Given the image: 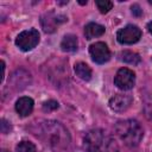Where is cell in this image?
Listing matches in <instances>:
<instances>
[{
  "mask_svg": "<svg viewBox=\"0 0 152 152\" xmlns=\"http://www.w3.org/2000/svg\"><path fill=\"white\" fill-rule=\"evenodd\" d=\"M36 137L39 138L48 147L56 152H66L71 144V138L68 129L58 121L44 120L37 122L33 131Z\"/></svg>",
  "mask_w": 152,
  "mask_h": 152,
  "instance_id": "obj_1",
  "label": "cell"
},
{
  "mask_svg": "<svg viewBox=\"0 0 152 152\" xmlns=\"http://www.w3.org/2000/svg\"><path fill=\"white\" fill-rule=\"evenodd\" d=\"M86 152H119L114 138L101 128L89 131L83 140Z\"/></svg>",
  "mask_w": 152,
  "mask_h": 152,
  "instance_id": "obj_2",
  "label": "cell"
},
{
  "mask_svg": "<svg viewBox=\"0 0 152 152\" xmlns=\"http://www.w3.org/2000/svg\"><path fill=\"white\" fill-rule=\"evenodd\" d=\"M115 133L120 138V140L129 146V147H135L139 145L144 137V129L139 121L134 119H126V120H120L115 124Z\"/></svg>",
  "mask_w": 152,
  "mask_h": 152,
  "instance_id": "obj_3",
  "label": "cell"
},
{
  "mask_svg": "<svg viewBox=\"0 0 152 152\" xmlns=\"http://www.w3.org/2000/svg\"><path fill=\"white\" fill-rule=\"evenodd\" d=\"M39 43V32L36 28L20 32L15 38V45L21 51H30L34 49Z\"/></svg>",
  "mask_w": 152,
  "mask_h": 152,
  "instance_id": "obj_4",
  "label": "cell"
},
{
  "mask_svg": "<svg viewBox=\"0 0 152 152\" xmlns=\"http://www.w3.org/2000/svg\"><path fill=\"white\" fill-rule=\"evenodd\" d=\"M64 21H66V17L55 12H46L40 17V25L45 33H53Z\"/></svg>",
  "mask_w": 152,
  "mask_h": 152,
  "instance_id": "obj_5",
  "label": "cell"
},
{
  "mask_svg": "<svg viewBox=\"0 0 152 152\" xmlns=\"http://www.w3.org/2000/svg\"><path fill=\"white\" fill-rule=\"evenodd\" d=\"M141 38V30L137 25H126L125 27L120 28L116 33V39L120 44L131 45L137 43Z\"/></svg>",
  "mask_w": 152,
  "mask_h": 152,
  "instance_id": "obj_6",
  "label": "cell"
},
{
  "mask_svg": "<svg viewBox=\"0 0 152 152\" xmlns=\"http://www.w3.org/2000/svg\"><path fill=\"white\" fill-rule=\"evenodd\" d=\"M114 84L121 90H129L135 84V74L131 69L121 68L114 77Z\"/></svg>",
  "mask_w": 152,
  "mask_h": 152,
  "instance_id": "obj_7",
  "label": "cell"
},
{
  "mask_svg": "<svg viewBox=\"0 0 152 152\" xmlns=\"http://www.w3.org/2000/svg\"><path fill=\"white\" fill-rule=\"evenodd\" d=\"M89 53L91 56V59L97 64H103L110 58V51L108 46L102 42H96L91 44L89 48Z\"/></svg>",
  "mask_w": 152,
  "mask_h": 152,
  "instance_id": "obj_8",
  "label": "cell"
},
{
  "mask_svg": "<svg viewBox=\"0 0 152 152\" xmlns=\"http://www.w3.org/2000/svg\"><path fill=\"white\" fill-rule=\"evenodd\" d=\"M133 102V97L129 94H116L109 100V107L112 110L122 113L127 110Z\"/></svg>",
  "mask_w": 152,
  "mask_h": 152,
  "instance_id": "obj_9",
  "label": "cell"
},
{
  "mask_svg": "<svg viewBox=\"0 0 152 152\" xmlns=\"http://www.w3.org/2000/svg\"><path fill=\"white\" fill-rule=\"evenodd\" d=\"M33 100L28 96H23L15 102V110L20 116H27L32 113L33 109Z\"/></svg>",
  "mask_w": 152,
  "mask_h": 152,
  "instance_id": "obj_10",
  "label": "cell"
},
{
  "mask_svg": "<svg viewBox=\"0 0 152 152\" xmlns=\"http://www.w3.org/2000/svg\"><path fill=\"white\" fill-rule=\"evenodd\" d=\"M104 31H106L104 26L96 24V23H89L84 27V36L87 39H93V38L102 36L104 33Z\"/></svg>",
  "mask_w": 152,
  "mask_h": 152,
  "instance_id": "obj_11",
  "label": "cell"
},
{
  "mask_svg": "<svg viewBox=\"0 0 152 152\" xmlns=\"http://www.w3.org/2000/svg\"><path fill=\"white\" fill-rule=\"evenodd\" d=\"M78 46V40L77 37L74 34H66L61 42V48L65 52H74L77 50Z\"/></svg>",
  "mask_w": 152,
  "mask_h": 152,
  "instance_id": "obj_12",
  "label": "cell"
},
{
  "mask_svg": "<svg viewBox=\"0 0 152 152\" xmlns=\"http://www.w3.org/2000/svg\"><path fill=\"white\" fill-rule=\"evenodd\" d=\"M74 69H75L76 75H77L81 80H83V81H89V80L91 78V69L89 68L88 64H86V63H83V62H78V63L75 64Z\"/></svg>",
  "mask_w": 152,
  "mask_h": 152,
  "instance_id": "obj_13",
  "label": "cell"
},
{
  "mask_svg": "<svg viewBox=\"0 0 152 152\" xmlns=\"http://www.w3.org/2000/svg\"><path fill=\"white\" fill-rule=\"evenodd\" d=\"M120 59L127 64H132V65H137L140 63V56L137 53V52H133V51H122L120 53Z\"/></svg>",
  "mask_w": 152,
  "mask_h": 152,
  "instance_id": "obj_14",
  "label": "cell"
},
{
  "mask_svg": "<svg viewBox=\"0 0 152 152\" xmlns=\"http://www.w3.org/2000/svg\"><path fill=\"white\" fill-rule=\"evenodd\" d=\"M15 150H17V152H37L34 144L31 142V141H27V140L20 141V142L17 145Z\"/></svg>",
  "mask_w": 152,
  "mask_h": 152,
  "instance_id": "obj_15",
  "label": "cell"
},
{
  "mask_svg": "<svg viewBox=\"0 0 152 152\" xmlns=\"http://www.w3.org/2000/svg\"><path fill=\"white\" fill-rule=\"evenodd\" d=\"M95 4L101 13H108L113 7V2L109 0H97Z\"/></svg>",
  "mask_w": 152,
  "mask_h": 152,
  "instance_id": "obj_16",
  "label": "cell"
},
{
  "mask_svg": "<svg viewBox=\"0 0 152 152\" xmlns=\"http://www.w3.org/2000/svg\"><path fill=\"white\" fill-rule=\"evenodd\" d=\"M58 107H59V104L55 100H49V101H45L43 103V110L44 112H52V110L57 109Z\"/></svg>",
  "mask_w": 152,
  "mask_h": 152,
  "instance_id": "obj_17",
  "label": "cell"
},
{
  "mask_svg": "<svg viewBox=\"0 0 152 152\" xmlns=\"http://www.w3.org/2000/svg\"><path fill=\"white\" fill-rule=\"evenodd\" d=\"M0 129H1V132H2L4 134H7V133H10V131H11V125H10V122H7L5 119H1Z\"/></svg>",
  "mask_w": 152,
  "mask_h": 152,
  "instance_id": "obj_18",
  "label": "cell"
},
{
  "mask_svg": "<svg viewBox=\"0 0 152 152\" xmlns=\"http://www.w3.org/2000/svg\"><path fill=\"white\" fill-rule=\"evenodd\" d=\"M131 10H132V14H133V15H135V17H140V15L142 14V10L140 8V6H139L138 4L132 5Z\"/></svg>",
  "mask_w": 152,
  "mask_h": 152,
  "instance_id": "obj_19",
  "label": "cell"
},
{
  "mask_svg": "<svg viewBox=\"0 0 152 152\" xmlns=\"http://www.w3.org/2000/svg\"><path fill=\"white\" fill-rule=\"evenodd\" d=\"M145 112H146V115H147L150 119H152V104H148V106H146V109H145Z\"/></svg>",
  "mask_w": 152,
  "mask_h": 152,
  "instance_id": "obj_20",
  "label": "cell"
},
{
  "mask_svg": "<svg viewBox=\"0 0 152 152\" xmlns=\"http://www.w3.org/2000/svg\"><path fill=\"white\" fill-rule=\"evenodd\" d=\"M147 28H148V31H150V33L152 34V20H151V21H150V23L147 24Z\"/></svg>",
  "mask_w": 152,
  "mask_h": 152,
  "instance_id": "obj_21",
  "label": "cell"
},
{
  "mask_svg": "<svg viewBox=\"0 0 152 152\" xmlns=\"http://www.w3.org/2000/svg\"><path fill=\"white\" fill-rule=\"evenodd\" d=\"M2 152H7V151H2Z\"/></svg>",
  "mask_w": 152,
  "mask_h": 152,
  "instance_id": "obj_22",
  "label": "cell"
}]
</instances>
